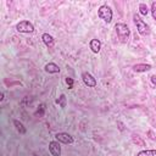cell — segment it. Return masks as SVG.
Here are the masks:
<instances>
[{"label":"cell","mask_w":156,"mask_h":156,"mask_svg":"<svg viewBox=\"0 0 156 156\" xmlns=\"http://www.w3.org/2000/svg\"><path fill=\"white\" fill-rule=\"evenodd\" d=\"M115 29H116V33H117V37H118L119 41L121 43H127L128 39H129V35H130V30H129L128 26L124 24V23H116Z\"/></svg>","instance_id":"1"},{"label":"cell","mask_w":156,"mask_h":156,"mask_svg":"<svg viewBox=\"0 0 156 156\" xmlns=\"http://www.w3.org/2000/svg\"><path fill=\"white\" fill-rule=\"evenodd\" d=\"M133 20H134V23H135V26H136V29H138L139 34H140V35H149L150 28H149V26L146 24V22H144L138 15H134V16H133Z\"/></svg>","instance_id":"2"},{"label":"cell","mask_w":156,"mask_h":156,"mask_svg":"<svg viewBox=\"0 0 156 156\" xmlns=\"http://www.w3.org/2000/svg\"><path fill=\"white\" fill-rule=\"evenodd\" d=\"M98 15H99V17H100L104 22H106V23H110V22L112 21V10H111L107 5L100 6L99 10H98Z\"/></svg>","instance_id":"3"},{"label":"cell","mask_w":156,"mask_h":156,"mask_svg":"<svg viewBox=\"0 0 156 156\" xmlns=\"http://www.w3.org/2000/svg\"><path fill=\"white\" fill-rule=\"evenodd\" d=\"M16 30L20 33H33L34 26L29 21H21L16 24Z\"/></svg>","instance_id":"4"},{"label":"cell","mask_w":156,"mask_h":156,"mask_svg":"<svg viewBox=\"0 0 156 156\" xmlns=\"http://www.w3.org/2000/svg\"><path fill=\"white\" fill-rule=\"evenodd\" d=\"M82 79H83V83H84L87 87L93 88V87L96 85V79H95L90 73H88V72H83V73H82Z\"/></svg>","instance_id":"5"},{"label":"cell","mask_w":156,"mask_h":156,"mask_svg":"<svg viewBox=\"0 0 156 156\" xmlns=\"http://www.w3.org/2000/svg\"><path fill=\"white\" fill-rule=\"evenodd\" d=\"M55 138L58 143H63V144H72L73 143V136L69 135L68 133H57L55 135Z\"/></svg>","instance_id":"6"},{"label":"cell","mask_w":156,"mask_h":156,"mask_svg":"<svg viewBox=\"0 0 156 156\" xmlns=\"http://www.w3.org/2000/svg\"><path fill=\"white\" fill-rule=\"evenodd\" d=\"M49 151L52 156H60L61 155V146L58 141H50L49 144Z\"/></svg>","instance_id":"7"},{"label":"cell","mask_w":156,"mask_h":156,"mask_svg":"<svg viewBox=\"0 0 156 156\" xmlns=\"http://www.w3.org/2000/svg\"><path fill=\"white\" fill-rule=\"evenodd\" d=\"M41 39H43L44 44H45L48 48H52L54 44H55V40H54L52 35H50L49 33H44V34L41 35Z\"/></svg>","instance_id":"8"},{"label":"cell","mask_w":156,"mask_h":156,"mask_svg":"<svg viewBox=\"0 0 156 156\" xmlns=\"http://www.w3.org/2000/svg\"><path fill=\"white\" fill-rule=\"evenodd\" d=\"M89 46H90V49H91L93 52L98 54V52L100 51V49H101V41H100L99 39H91Z\"/></svg>","instance_id":"9"},{"label":"cell","mask_w":156,"mask_h":156,"mask_svg":"<svg viewBox=\"0 0 156 156\" xmlns=\"http://www.w3.org/2000/svg\"><path fill=\"white\" fill-rule=\"evenodd\" d=\"M133 69L135 72H146V71L151 69V65H149V63H136V65L133 66Z\"/></svg>","instance_id":"10"},{"label":"cell","mask_w":156,"mask_h":156,"mask_svg":"<svg viewBox=\"0 0 156 156\" xmlns=\"http://www.w3.org/2000/svg\"><path fill=\"white\" fill-rule=\"evenodd\" d=\"M45 71L48 73H58L60 72V67L54 62H49V63L45 65Z\"/></svg>","instance_id":"11"},{"label":"cell","mask_w":156,"mask_h":156,"mask_svg":"<svg viewBox=\"0 0 156 156\" xmlns=\"http://www.w3.org/2000/svg\"><path fill=\"white\" fill-rule=\"evenodd\" d=\"M13 124H15L16 129L20 132V134H26V128L23 127V124H22L20 121H17V119H13Z\"/></svg>","instance_id":"12"},{"label":"cell","mask_w":156,"mask_h":156,"mask_svg":"<svg viewBox=\"0 0 156 156\" xmlns=\"http://www.w3.org/2000/svg\"><path fill=\"white\" fill-rule=\"evenodd\" d=\"M136 156H156V150H143L139 151Z\"/></svg>","instance_id":"13"},{"label":"cell","mask_w":156,"mask_h":156,"mask_svg":"<svg viewBox=\"0 0 156 156\" xmlns=\"http://www.w3.org/2000/svg\"><path fill=\"white\" fill-rule=\"evenodd\" d=\"M139 12L143 15V16H146L149 13V7L146 6V4H139Z\"/></svg>","instance_id":"14"},{"label":"cell","mask_w":156,"mask_h":156,"mask_svg":"<svg viewBox=\"0 0 156 156\" xmlns=\"http://www.w3.org/2000/svg\"><path fill=\"white\" fill-rule=\"evenodd\" d=\"M66 102H67V101H66V96H65V94H61V95H60V98L56 100V104H58L62 108H63V107H66Z\"/></svg>","instance_id":"15"},{"label":"cell","mask_w":156,"mask_h":156,"mask_svg":"<svg viewBox=\"0 0 156 156\" xmlns=\"http://www.w3.org/2000/svg\"><path fill=\"white\" fill-rule=\"evenodd\" d=\"M44 112H45V104H40V105H39V108H38L37 112H35V115L41 117V116L44 115Z\"/></svg>","instance_id":"16"},{"label":"cell","mask_w":156,"mask_h":156,"mask_svg":"<svg viewBox=\"0 0 156 156\" xmlns=\"http://www.w3.org/2000/svg\"><path fill=\"white\" fill-rule=\"evenodd\" d=\"M151 15H152V17H154V20H156V1H154L152 4H151Z\"/></svg>","instance_id":"17"},{"label":"cell","mask_w":156,"mask_h":156,"mask_svg":"<svg viewBox=\"0 0 156 156\" xmlns=\"http://www.w3.org/2000/svg\"><path fill=\"white\" fill-rule=\"evenodd\" d=\"M66 83H67V85H68V89H72V88H73V79H72V78L67 77V78H66Z\"/></svg>","instance_id":"18"},{"label":"cell","mask_w":156,"mask_h":156,"mask_svg":"<svg viewBox=\"0 0 156 156\" xmlns=\"http://www.w3.org/2000/svg\"><path fill=\"white\" fill-rule=\"evenodd\" d=\"M150 79H151V83L156 87V76H151V77H150Z\"/></svg>","instance_id":"19"},{"label":"cell","mask_w":156,"mask_h":156,"mask_svg":"<svg viewBox=\"0 0 156 156\" xmlns=\"http://www.w3.org/2000/svg\"><path fill=\"white\" fill-rule=\"evenodd\" d=\"M33 156H38V155H35V154H34V155H33Z\"/></svg>","instance_id":"20"}]
</instances>
